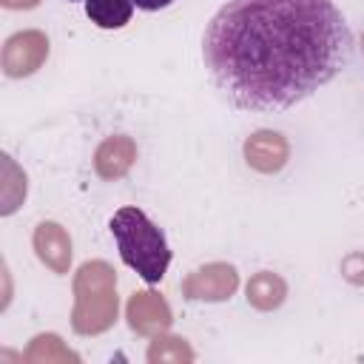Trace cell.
Here are the masks:
<instances>
[{
	"mask_svg": "<svg viewBox=\"0 0 364 364\" xmlns=\"http://www.w3.org/2000/svg\"><path fill=\"white\" fill-rule=\"evenodd\" d=\"M85 14L100 28H122L131 23L134 0H85Z\"/></svg>",
	"mask_w": 364,
	"mask_h": 364,
	"instance_id": "11",
	"label": "cell"
},
{
	"mask_svg": "<svg viewBox=\"0 0 364 364\" xmlns=\"http://www.w3.org/2000/svg\"><path fill=\"white\" fill-rule=\"evenodd\" d=\"M353 34L333 0H228L208 23L202 60L242 111H284L347 68Z\"/></svg>",
	"mask_w": 364,
	"mask_h": 364,
	"instance_id": "1",
	"label": "cell"
},
{
	"mask_svg": "<svg viewBox=\"0 0 364 364\" xmlns=\"http://www.w3.org/2000/svg\"><path fill=\"white\" fill-rule=\"evenodd\" d=\"M6 9H31V6H37L40 0H0Z\"/></svg>",
	"mask_w": 364,
	"mask_h": 364,
	"instance_id": "14",
	"label": "cell"
},
{
	"mask_svg": "<svg viewBox=\"0 0 364 364\" xmlns=\"http://www.w3.org/2000/svg\"><path fill=\"white\" fill-rule=\"evenodd\" d=\"M171 3H173V0H134V6L142 9V11H159V9L171 6Z\"/></svg>",
	"mask_w": 364,
	"mask_h": 364,
	"instance_id": "13",
	"label": "cell"
},
{
	"mask_svg": "<svg viewBox=\"0 0 364 364\" xmlns=\"http://www.w3.org/2000/svg\"><path fill=\"white\" fill-rule=\"evenodd\" d=\"M245 159L262 173H276L287 162V142L276 131H256L245 142Z\"/></svg>",
	"mask_w": 364,
	"mask_h": 364,
	"instance_id": "7",
	"label": "cell"
},
{
	"mask_svg": "<svg viewBox=\"0 0 364 364\" xmlns=\"http://www.w3.org/2000/svg\"><path fill=\"white\" fill-rule=\"evenodd\" d=\"M236 284H239L236 267L225 264V262H213L208 267L193 270L182 282V293L188 299H196V301H222V299H230Z\"/></svg>",
	"mask_w": 364,
	"mask_h": 364,
	"instance_id": "4",
	"label": "cell"
},
{
	"mask_svg": "<svg viewBox=\"0 0 364 364\" xmlns=\"http://www.w3.org/2000/svg\"><path fill=\"white\" fill-rule=\"evenodd\" d=\"M114 270L105 262H88L77 273V333H102L117 318V293Z\"/></svg>",
	"mask_w": 364,
	"mask_h": 364,
	"instance_id": "3",
	"label": "cell"
},
{
	"mask_svg": "<svg viewBox=\"0 0 364 364\" xmlns=\"http://www.w3.org/2000/svg\"><path fill=\"white\" fill-rule=\"evenodd\" d=\"M111 236L128 267H134L148 284L162 282L171 264V247L162 233L139 208H119L111 216Z\"/></svg>",
	"mask_w": 364,
	"mask_h": 364,
	"instance_id": "2",
	"label": "cell"
},
{
	"mask_svg": "<svg viewBox=\"0 0 364 364\" xmlns=\"http://www.w3.org/2000/svg\"><path fill=\"white\" fill-rule=\"evenodd\" d=\"M136 159V145L128 136H108L94 156V168L102 179H119Z\"/></svg>",
	"mask_w": 364,
	"mask_h": 364,
	"instance_id": "9",
	"label": "cell"
},
{
	"mask_svg": "<svg viewBox=\"0 0 364 364\" xmlns=\"http://www.w3.org/2000/svg\"><path fill=\"white\" fill-rule=\"evenodd\" d=\"M34 250L43 264L54 273H68L71 264V239L57 222H40L34 230Z\"/></svg>",
	"mask_w": 364,
	"mask_h": 364,
	"instance_id": "6",
	"label": "cell"
},
{
	"mask_svg": "<svg viewBox=\"0 0 364 364\" xmlns=\"http://www.w3.org/2000/svg\"><path fill=\"white\" fill-rule=\"evenodd\" d=\"M128 321L136 333H162L171 324V310L156 293H136L128 301Z\"/></svg>",
	"mask_w": 364,
	"mask_h": 364,
	"instance_id": "8",
	"label": "cell"
},
{
	"mask_svg": "<svg viewBox=\"0 0 364 364\" xmlns=\"http://www.w3.org/2000/svg\"><path fill=\"white\" fill-rule=\"evenodd\" d=\"M68 3H71V0H68Z\"/></svg>",
	"mask_w": 364,
	"mask_h": 364,
	"instance_id": "15",
	"label": "cell"
},
{
	"mask_svg": "<svg viewBox=\"0 0 364 364\" xmlns=\"http://www.w3.org/2000/svg\"><path fill=\"white\" fill-rule=\"evenodd\" d=\"M168 344H173V338H168ZM191 358V350H185V344H182V338L176 341V347L173 350H162V347H151V353H148V361H156V358Z\"/></svg>",
	"mask_w": 364,
	"mask_h": 364,
	"instance_id": "12",
	"label": "cell"
},
{
	"mask_svg": "<svg viewBox=\"0 0 364 364\" xmlns=\"http://www.w3.org/2000/svg\"><path fill=\"white\" fill-rule=\"evenodd\" d=\"M48 54V40L40 31H20L11 34L3 46V71L9 77H26L43 65Z\"/></svg>",
	"mask_w": 364,
	"mask_h": 364,
	"instance_id": "5",
	"label": "cell"
},
{
	"mask_svg": "<svg viewBox=\"0 0 364 364\" xmlns=\"http://www.w3.org/2000/svg\"><path fill=\"white\" fill-rule=\"evenodd\" d=\"M284 293H287V284L282 276L270 273V270H262L256 273L250 282H247V301L259 310H273L284 301Z\"/></svg>",
	"mask_w": 364,
	"mask_h": 364,
	"instance_id": "10",
	"label": "cell"
}]
</instances>
